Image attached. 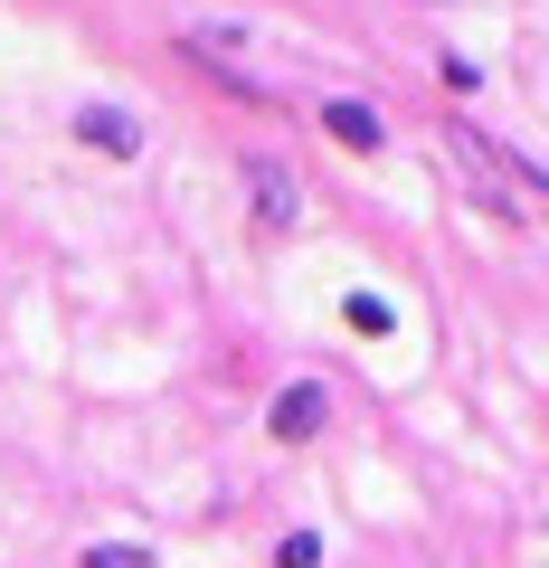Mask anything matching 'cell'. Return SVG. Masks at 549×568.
I'll use <instances>...</instances> for the list:
<instances>
[{"label": "cell", "mask_w": 549, "mask_h": 568, "mask_svg": "<svg viewBox=\"0 0 549 568\" xmlns=\"http://www.w3.org/2000/svg\"><path fill=\"white\" fill-rule=\"evenodd\" d=\"M237 190H246V227H256L265 246L304 227V181H294L285 152H256V142H246L237 152Z\"/></svg>", "instance_id": "cell-1"}, {"label": "cell", "mask_w": 549, "mask_h": 568, "mask_svg": "<svg viewBox=\"0 0 549 568\" xmlns=\"http://www.w3.org/2000/svg\"><path fill=\"white\" fill-rule=\"evenodd\" d=\"M332 417H342L332 379H323V369H304V379H275L256 436H265V446H285V455H304V446H323V436H332Z\"/></svg>", "instance_id": "cell-2"}, {"label": "cell", "mask_w": 549, "mask_h": 568, "mask_svg": "<svg viewBox=\"0 0 549 568\" xmlns=\"http://www.w3.org/2000/svg\"><path fill=\"white\" fill-rule=\"evenodd\" d=\"M67 142H77V152H85V162H143V152H152V123L143 114H133V104H104V95H85L77 104V114H67Z\"/></svg>", "instance_id": "cell-3"}, {"label": "cell", "mask_w": 549, "mask_h": 568, "mask_svg": "<svg viewBox=\"0 0 549 568\" xmlns=\"http://www.w3.org/2000/svg\"><path fill=\"white\" fill-rule=\"evenodd\" d=\"M313 123H323L332 152H350V162H379V152H388V114L369 95H323V104H313Z\"/></svg>", "instance_id": "cell-4"}, {"label": "cell", "mask_w": 549, "mask_h": 568, "mask_svg": "<svg viewBox=\"0 0 549 568\" xmlns=\"http://www.w3.org/2000/svg\"><path fill=\"white\" fill-rule=\"evenodd\" d=\"M342 332H350V342H398V332H407V313L388 304L379 284H350V294H342Z\"/></svg>", "instance_id": "cell-5"}, {"label": "cell", "mask_w": 549, "mask_h": 568, "mask_svg": "<svg viewBox=\"0 0 549 568\" xmlns=\"http://www.w3.org/2000/svg\"><path fill=\"white\" fill-rule=\"evenodd\" d=\"M265 568H332V530H323V521H294V530H275Z\"/></svg>", "instance_id": "cell-6"}, {"label": "cell", "mask_w": 549, "mask_h": 568, "mask_svg": "<svg viewBox=\"0 0 549 568\" xmlns=\"http://www.w3.org/2000/svg\"><path fill=\"white\" fill-rule=\"evenodd\" d=\"M77 568H162V549L152 540H85Z\"/></svg>", "instance_id": "cell-7"}, {"label": "cell", "mask_w": 549, "mask_h": 568, "mask_svg": "<svg viewBox=\"0 0 549 568\" xmlns=\"http://www.w3.org/2000/svg\"><path fill=\"white\" fill-rule=\"evenodd\" d=\"M436 85H446V95H484V58H465V48H436Z\"/></svg>", "instance_id": "cell-8"}]
</instances>
